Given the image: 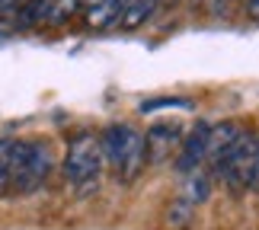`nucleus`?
Segmentation results:
<instances>
[{"mask_svg": "<svg viewBox=\"0 0 259 230\" xmlns=\"http://www.w3.org/2000/svg\"><path fill=\"white\" fill-rule=\"evenodd\" d=\"M253 141H256V160H253V186L250 189H256V192H259V131L253 134Z\"/></svg>", "mask_w": 259, "mask_h": 230, "instance_id": "obj_14", "label": "nucleus"}, {"mask_svg": "<svg viewBox=\"0 0 259 230\" xmlns=\"http://www.w3.org/2000/svg\"><path fill=\"white\" fill-rule=\"evenodd\" d=\"M26 0H0V13H13V10H19Z\"/></svg>", "mask_w": 259, "mask_h": 230, "instance_id": "obj_15", "label": "nucleus"}, {"mask_svg": "<svg viewBox=\"0 0 259 230\" xmlns=\"http://www.w3.org/2000/svg\"><path fill=\"white\" fill-rule=\"evenodd\" d=\"M243 134V128L237 122H221V125H208V137H205V169L211 173V179L218 176L221 163L227 160L231 147L237 144V137Z\"/></svg>", "mask_w": 259, "mask_h": 230, "instance_id": "obj_5", "label": "nucleus"}, {"mask_svg": "<svg viewBox=\"0 0 259 230\" xmlns=\"http://www.w3.org/2000/svg\"><path fill=\"white\" fill-rule=\"evenodd\" d=\"M160 106H183V109H189V99H151V103L141 106V112H154V109H160Z\"/></svg>", "mask_w": 259, "mask_h": 230, "instance_id": "obj_13", "label": "nucleus"}, {"mask_svg": "<svg viewBox=\"0 0 259 230\" xmlns=\"http://www.w3.org/2000/svg\"><path fill=\"white\" fill-rule=\"evenodd\" d=\"M227 4H231V0H224V7H227Z\"/></svg>", "mask_w": 259, "mask_h": 230, "instance_id": "obj_18", "label": "nucleus"}, {"mask_svg": "<svg viewBox=\"0 0 259 230\" xmlns=\"http://www.w3.org/2000/svg\"><path fill=\"white\" fill-rule=\"evenodd\" d=\"M160 4H179V0H160Z\"/></svg>", "mask_w": 259, "mask_h": 230, "instance_id": "obj_17", "label": "nucleus"}, {"mask_svg": "<svg viewBox=\"0 0 259 230\" xmlns=\"http://www.w3.org/2000/svg\"><path fill=\"white\" fill-rule=\"evenodd\" d=\"M13 144H16V141H0V195L10 192V173H13Z\"/></svg>", "mask_w": 259, "mask_h": 230, "instance_id": "obj_11", "label": "nucleus"}, {"mask_svg": "<svg viewBox=\"0 0 259 230\" xmlns=\"http://www.w3.org/2000/svg\"><path fill=\"white\" fill-rule=\"evenodd\" d=\"M253 160H256V141H253V131H243L237 137V144L231 147L227 160L218 169V179H224V186L231 192H246L253 186Z\"/></svg>", "mask_w": 259, "mask_h": 230, "instance_id": "obj_4", "label": "nucleus"}, {"mask_svg": "<svg viewBox=\"0 0 259 230\" xmlns=\"http://www.w3.org/2000/svg\"><path fill=\"white\" fill-rule=\"evenodd\" d=\"M208 195H211V173L205 166L183 173V186H179V195H176L179 202H186L189 208H198Z\"/></svg>", "mask_w": 259, "mask_h": 230, "instance_id": "obj_8", "label": "nucleus"}, {"mask_svg": "<svg viewBox=\"0 0 259 230\" xmlns=\"http://www.w3.org/2000/svg\"><path fill=\"white\" fill-rule=\"evenodd\" d=\"M157 7H160V0H128L125 10H122V16H118V26H122L125 32H132V29L144 26L147 19L154 16Z\"/></svg>", "mask_w": 259, "mask_h": 230, "instance_id": "obj_10", "label": "nucleus"}, {"mask_svg": "<svg viewBox=\"0 0 259 230\" xmlns=\"http://www.w3.org/2000/svg\"><path fill=\"white\" fill-rule=\"evenodd\" d=\"M87 4V26L90 29H109L118 23L128 0H83Z\"/></svg>", "mask_w": 259, "mask_h": 230, "instance_id": "obj_9", "label": "nucleus"}, {"mask_svg": "<svg viewBox=\"0 0 259 230\" xmlns=\"http://www.w3.org/2000/svg\"><path fill=\"white\" fill-rule=\"evenodd\" d=\"M192 214H195V208H189L186 202H176L170 205V211H166V224L170 227H189V221H192Z\"/></svg>", "mask_w": 259, "mask_h": 230, "instance_id": "obj_12", "label": "nucleus"}, {"mask_svg": "<svg viewBox=\"0 0 259 230\" xmlns=\"http://www.w3.org/2000/svg\"><path fill=\"white\" fill-rule=\"evenodd\" d=\"M246 16L259 19V0H246Z\"/></svg>", "mask_w": 259, "mask_h": 230, "instance_id": "obj_16", "label": "nucleus"}, {"mask_svg": "<svg viewBox=\"0 0 259 230\" xmlns=\"http://www.w3.org/2000/svg\"><path fill=\"white\" fill-rule=\"evenodd\" d=\"M99 147H103V160L109 163L112 176L122 186L135 182L147 166V151H144V134L135 125H106L99 134Z\"/></svg>", "mask_w": 259, "mask_h": 230, "instance_id": "obj_1", "label": "nucleus"}, {"mask_svg": "<svg viewBox=\"0 0 259 230\" xmlns=\"http://www.w3.org/2000/svg\"><path fill=\"white\" fill-rule=\"evenodd\" d=\"M106 169L103 160V147H99V137L93 134H77L71 144H67L64 154V179L77 189H90L99 182Z\"/></svg>", "mask_w": 259, "mask_h": 230, "instance_id": "obj_2", "label": "nucleus"}, {"mask_svg": "<svg viewBox=\"0 0 259 230\" xmlns=\"http://www.w3.org/2000/svg\"><path fill=\"white\" fill-rule=\"evenodd\" d=\"M183 141V125L179 122H154L144 134V151H147V163H166L170 154Z\"/></svg>", "mask_w": 259, "mask_h": 230, "instance_id": "obj_6", "label": "nucleus"}, {"mask_svg": "<svg viewBox=\"0 0 259 230\" xmlns=\"http://www.w3.org/2000/svg\"><path fill=\"white\" fill-rule=\"evenodd\" d=\"M52 173V154L45 144H29L16 141L13 144V173H10V189L19 195L35 192L38 186Z\"/></svg>", "mask_w": 259, "mask_h": 230, "instance_id": "obj_3", "label": "nucleus"}, {"mask_svg": "<svg viewBox=\"0 0 259 230\" xmlns=\"http://www.w3.org/2000/svg\"><path fill=\"white\" fill-rule=\"evenodd\" d=\"M205 137H208V122H198L189 137L179 141V157H176V169L189 173V169L205 166Z\"/></svg>", "mask_w": 259, "mask_h": 230, "instance_id": "obj_7", "label": "nucleus"}]
</instances>
